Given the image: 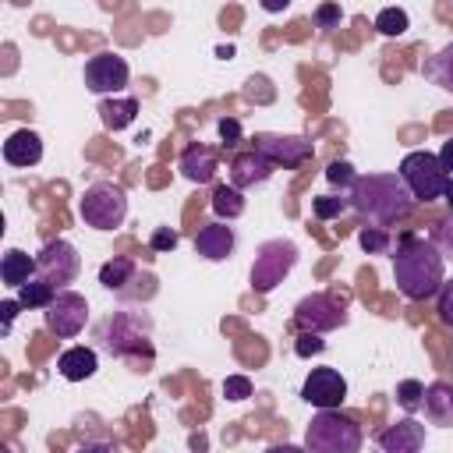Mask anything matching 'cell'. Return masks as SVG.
Instances as JSON below:
<instances>
[{
    "label": "cell",
    "instance_id": "obj_1",
    "mask_svg": "<svg viewBox=\"0 0 453 453\" xmlns=\"http://www.w3.org/2000/svg\"><path fill=\"white\" fill-rule=\"evenodd\" d=\"M393 280L407 301H425V297L439 294V287L446 280L442 251L425 237H414V234L400 237L396 255H393Z\"/></svg>",
    "mask_w": 453,
    "mask_h": 453
},
{
    "label": "cell",
    "instance_id": "obj_2",
    "mask_svg": "<svg viewBox=\"0 0 453 453\" xmlns=\"http://www.w3.org/2000/svg\"><path fill=\"white\" fill-rule=\"evenodd\" d=\"M347 202L357 216L375 226H389L414 209V195L407 191L400 173H357L347 191Z\"/></svg>",
    "mask_w": 453,
    "mask_h": 453
},
{
    "label": "cell",
    "instance_id": "obj_3",
    "mask_svg": "<svg viewBox=\"0 0 453 453\" xmlns=\"http://www.w3.org/2000/svg\"><path fill=\"white\" fill-rule=\"evenodd\" d=\"M99 347L110 357H134V361H152V315L149 311H113L99 322L96 329Z\"/></svg>",
    "mask_w": 453,
    "mask_h": 453
},
{
    "label": "cell",
    "instance_id": "obj_4",
    "mask_svg": "<svg viewBox=\"0 0 453 453\" xmlns=\"http://www.w3.org/2000/svg\"><path fill=\"white\" fill-rule=\"evenodd\" d=\"M361 425L347 414H340L336 407H326L311 418L308 432H304V446L315 453H357L361 449Z\"/></svg>",
    "mask_w": 453,
    "mask_h": 453
},
{
    "label": "cell",
    "instance_id": "obj_5",
    "mask_svg": "<svg viewBox=\"0 0 453 453\" xmlns=\"http://www.w3.org/2000/svg\"><path fill=\"white\" fill-rule=\"evenodd\" d=\"M396 173L414 195V202H435L446 195V184H449V170L435 152H407Z\"/></svg>",
    "mask_w": 453,
    "mask_h": 453
},
{
    "label": "cell",
    "instance_id": "obj_6",
    "mask_svg": "<svg viewBox=\"0 0 453 453\" xmlns=\"http://www.w3.org/2000/svg\"><path fill=\"white\" fill-rule=\"evenodd\" d=\"M78 212H81L85 226H92V230H117L127 216V195L113 180H99L81 191Z\"/></svg>",
    "mask_w": 453,
    "mask_h": 453
},
{
    "label": "cell",
    "instance_id": "obj_7",
    "mask_svg": "<svg viewBox=\"0 0 453 453\" xmlns=\"http://www.w3.org/2000/svg\"><path fill=\"white\" fill-rule=\"evenodd\" d=\"M297 262V248L294 241H265L258 251H255V265H251V290L255 294H269L276 283H283V276L294 269Z\"/></svg>",
    "mask_w": 453,
    "mask_h": 453
},
{
    "label": "cell",
    "instance_id": "obj_8",
    "mask_svg": "<svg viewBox=\"0 0 453 453\" xmlns=\"http://www.w3.org/2000/svg\"><path fill=\"white\" fill-rule=\"evenodd\" d=\"M35 265H39V276H46L57 290H64L81 273V255H78V248L71 241L57 237V241L42 244V251L35 255Z\"/></svg>",
    "mask_w": 453,
    "mask_h": 453
},
{
    "label": "cell",
    "instance_id": "obj_9",
    "mask_svg": "<svg viewBox=\"0 0 453 453\" xmlns=\"http://www.w3.org/2000/svg\"><path fill=\"white\" fill-rule=\"evenodd\" d=\"M46 329L60 340H74L88 322V301L74 290H57V297L46 304Z\"/></svg>",
    "mask_w": 453,
    "mask_h": 453
},
{
    "label": "cell",
    "instance_id": "obj_10",
    "mask_svg": "<svg viewBox=\"0 0 453 453\" xmlns=\"http://www.w3.org/2000/svg\"><path fill=\"white\" fill-rule=\"evenodd\" d=\"M131 78V67L124 57L117 53H96L85 60V88L96 92V96H110V92H120Z\"/></svg>",
    "mask_w": 453,
    "mask_h": 453
},
{
    "label": "cell",
    "instance_id": "obj_11",
    "mask_svg": "<svg viewBox=\"0 0 453 453\" xmlns=\"http://www.w3.org/2000/svg\"><path fill=\"white\" fill-rule=\"evenodd\" d=\"M343 304H336L329 294H308L297 301L294 308V326L308 329V333H329L336 326H343Z\"/></svg>",
    "mask_w": 453,
    "mask_h": 453
},
{
    "label": "cell",
    "instance_id": "obj_12",
    "mask_svg": "<svg viewBox=\"0 0 453 453\" xmlns=\"http://www.w3.org/2000/svg\"><path fill=\"white\" fill-rule=\"evenodd\" d=\"M255 149L283 170H294L315 156V145L301 134H255Z\"/></svg>",
    "mask_w": 453,
    "mask_h": 453
},
{
    "label": "cell",
    "instance_id": "obj_13",
    "mask_svg": "<svg viewBox=\"0 0 453 453\" xmlns=\"http://www.w3.org/2000/svg\"><path fill=\"white\" fill-rule=\"evenodd\" d=\"M301 400L326 411V407H340L347 400V379L336 368H311V375L301 386Z\"/></svg>",
    "mask_w": 453,
    "mask_h": 453
},
{
    "label": "cell",
    "instance_id": "obj_14",
    "mask_svg": "<svg viewBox=\"0 0 453 453\" xmlns=\"http://www.w3.org/2000/svg\"><path fill=\"white\" fill-rule=\"evenodd\" d=\"M375 442H379V449H386V453H418V449L425 446V425H418L414 418H403V421L382 428V432L375 435Z\"/></svg>",
    "mask_w": 453,
    "mask_h": 453
},
{
    "label": "cell",
    "instance_id": "obj_15",
    "mask_svg": "<svg viewBox=\"0 0 453 453\" xmlns=\"http://www.w3.org/2000/svg\"><path fill=\"white\" fill-rule=\"evenodd\" d=\"M273 170H276V163H273V159H265L258 149H251V152L234 156V163H230V184L244 191V188H255V184L269 180V177H273Z\"/></svg>",
    "mask_w": 453,
    "mask_h": 453
},
{
    "label": "cell",
    "instance_id": "obj_16",
    "mask_svg": "<svg viewBox=\"0 0 453 453\" xmlns=\"http://www.w3.org/2000/svg\"><path fill=\"white\" fill-rule=\"evenodd\" d=\"M195 251L202 255V258H209V262H223V258H230V251H234V230L226 226V223H205L198 234H195Z\"/></svg>",
    "mask_w": 453,
    "mask_h": 453
},
{
    "label": "cell",
    "instance_id": "obj_17",
    "mask_svg": "<svg viewBox=\"0 0 453 453\" xmlns=\"http://www.w3.org/2000/svg\"><path fill=\"white\" fill-rule=\"evenodd\" d=\"M4 159H7L11 166H35V163L42 159V138H39L35 131H28V127L14 131V134L4 142Z\"/></svg>",
    "mask_w": 453,
    "mask_h": 453
},
{
    "label": "cell",
    "instance_id": "obj_18",
    "mask_svg": "<svg viewBox=\"0 0 453 453\" xmlns=\"http://www.w3.org/2000/svg\"><path fill=\"white\" fill-rule=\"evenodd\" d=\"M99 368V357L92 347H67L60 357H57V372L67 379V382H85L92 379Z\"/></svg>",
    "mask_w": 453,
    "mask_h": 453
},
{
    "label": "cell",
    "instance_id": "obj_19",
    "mask_svg": "<svg viewBox=\"0 0 453 453\" xmlns=\"http://www.w3.org/2000/svg\"><path fill=\"white\" fill-rule=\"evenodd\" d=\"M425 418L439 428H449L453 425V382H432L425 386Z\"/></svg>",
    "mask_w": 453,
    "mask_h": 453
},
{
    "label": "cell",
    "instance_id": "obj_20",
    "mask_svg": "<svg viewBox=\"0 0 453 453\" xmlns=\"http://www.w3.org/2000/svg\"><path fill=\"white\" fill-rule=\"evenodd\" d=\"M180 173L191 184H209L216 177V152L209 145H188L180 152Z\"/></svg>",
    "mask_w": 453,
    "mask_h": 453
},
{
    "label": "cell",
    "instance_id": "obj_21",
    "mask_svg": "<svg viewBox=\"0 0 453 453\" xmlns=\"http://www.w3.org/2000/svg\"><path fill=\"white\" fill-rule=\"evenodd\" d=\"M39 273V265H35V258H28L21 248H7L4 251V262H0V280L7 283V287H21V283H28L32 276Z\"/></svg>",
    "mask_w": 453,
    "mask_h": 453
},
{
    "label": "cell",
    "instance_id": "obj_22",
    "mask_svg": "<svg viewBox=\"0 0 453 453\" xmlns=\"http://www.w3.org/2000/svg\"><path fill=\"white\" fill-rule=\"evenodd\" d=\"M134 280H138V265L127 255H117V258L103 262V269H99V283L113 294H127V283H134Z\"/></svg>",
    "mask_w": 453,
    "mask_h": 453
},
{
    "label": "cell",
    "instance_id": "obj_23",
    "mask_svg": "<svg viewBox=\"0 0 453 453\" xmlns=\"http://www.w3.org/2000/svg\"><path fill=\"white\" fill-rule=\"evenodd\" d=\"M134 117H138V99H131V96H124V99H103V103H99V120H103V127H110V131L131 127Z\"/></svg>",
    "mask_w": 453,
    "mask_h": 453
},
{
    "label": "cell",
    "instance_id": "obj_24",
    "mask_svg": "<svg viewBox=\"0 0 453 453\" xmlns=\"http://www.w3.org/2000/svg\"><path fill=\"white\" fill-rule=\"evenodd\" d=\"M53 297H57V287H53L46 276H39V273H35L28 283L18 287V301H21L25 308H46Z\"/></svg>",
    "mask_w": 453,
    "mask_h": 453
},
{
    "label": "cell",
    "instance_id": "obj_25",
    "mask_svg": "<svg viewBox=\"0 0 453 453\" xmlns=\"http://www.w3.org/2000/svg\"><path fill=\"white\" fill-rule=\"evenodd\" d=\"M212 212H216L219 219H237V216L244 212V195H241V188L219 184V188L212 191Z\"/></svg>",
    "mask_w": 453,
    "mask_h": 453
},
{
    "label": "cell",
    "instance_id": "obj_26",
    "mask_svg": "<svg viewBox=\"0 0 453 453\" xmlns=\"http://www.w3.org/2000/svg\"><path fill=\"white\" fill-rule=\"evenodd\" d=\"M439 88H446V92H453V42H446L425 67H421Z\"/></svg>",
    "mask_w": 453,
    "mask_h": 453
},
{
    "label": "cell",
    "instance_id": "obj_27",
    "mask_svg": "<svg viewBox=\"0 0 453 453\" xmlns=\"http://www.w3.org/2000/svg\"><path fill=\"white\" fill-rule=\"evenodd\" d=\"M375 28H379V35H403L411 28V18L403 7H382L375 14Z\"/></svg>",
    "mask_w": 453,
    "mask_h": 453
},
{
    "label": "cell",
    "instance_id": "obj_28",
    "mask_svg": "<svg viewBox=\"0 0 453 453\" xmlns=\"http://www.w3.org/2000/svg\"><path fill=\"white\" fill-rule=\"evenodd\" d=\"M421 400H425V386H421L418 379H403V382H396V403H400L407 414H414V411L421 407Z\"/></svg>",
    "mask_w": 453,
    "mask_h": 453
},
{
    "label": "cell",
    "instance_id": "obj_29",
    "mask_svg": "<svg viewBox=\"0 0 453 453\" xmlns=\"http://www.w3.org/2000/svg\"><path fill=\"white\" fill-rule=\"evenodd\" d=\"M357 244L368 251V255H382V251H389V234L382 230V226H361V234H357Z\"/></svg>",
    "mask_w": 453,
    "mask_h": 453
},
{
    "label": "cell",
    "instance_id": "obj_30",
    "mask_svg": "<svg viewBox=\"0 0 453 453\" xmlns=\"http://www.w3.org/2000/svg\"><path fill=\"white\" fill-rule=\"evenodd\" d=\"M343 209H350V202L340 198V195H322V198L311 202V212H315L319 219H336Z\"/></svg>",
    "mask_w": 453,
    "mask_h": 453
},
{
    "label": "cell",
    "instance_id": "obj_31",
    "mask_svg": "<svg viewBox=\"0 0 453 453\" xmlns=\"http://www.w3.org/2000/svg\"><path fill=\"white\" fill-rule=\"evenodd\" d=\"M354 177H357V173H354V166H350L347 159H333V163L326 166V180L336 184V188H347V191H350Z\"/></svg>",
    "mask_w": 453,
    "mask_h": 453
},
{
    "label": "cell",
    "instance_id": "obj_32",
    "mask_svg": "<svg viewBox=\"0 0 453 453\" xmlns=\"http://www.w3.org/2000/svg\"><path fill=\"white\" fill-rule=\"evenodd\" d=\"M432 244H435L442 255H453V212L442 216V219L435 223V230H432Z\"/></svg>",
    "mask_w": 453,
    "mask_h": 453
},
{
    "label": "cell",
    "instance_id": "obj_33",
    "mask_svg": "<svg viewBox=\"0 0 453 453\" xmlns=\"http://www.w3.org/2000/svg\"><path fill=\"white\" fill-rule=\"evenodd\" d=\"M322 350H326L322 333H308V329H301V336H297V343H294V354H297V357H311V354H322Z\"/></svg>",
    "mask_w": 453,
    "mask_h": 453
},
{
    "label": "cell",
    "instance_id": "obj_34",
    "mask_svg": "<svg viewBox=\"0 0 453 453\" xmlns=\"http://www.w3.org/2000/svg\"><path fill=\"white\" fill-rule=\"evenodd\" d=\"M223 396L226 400H248L251 396V379L248 375H226L223 379Z\"/></svg>",
    "mask_w": 453,
    "mask_h": 453
},
{
    "label": "cell",
    "instance_id": "obj_35",
    "mask_svg": "<svg viewBox=\"0 0 453 453\" xmlns=\"http://www.w3.org/2000/svg\"><path fill=\"white\" fill-rule=\"evenodd\" d=\"M177 241H180L177 230H170V226H156L152 237H149V248H152V251H173Z\"/></svg>",
    "mask_w": 453,
    "mask_h": 453
},
{
    "label": "cell",
    "instance_id": "obj_36",
    "mask_svg": "<svg viewBox=\"0 0 453 453\" xmlns=\"http://www.w3.org/2000/svg\"><path fill=\"white\" fill-rule=\"evenodd\" d=\"M435 311H439V319H442L446 326H453V280H442V287H439V304H435Z\"/></svg>",
    "mask_w": 453,
    "mask_h": 453
},
{
    "label": "cell",
    "instance_id": "obj_37",
    "mask_svg": "<svg viewBox=\"0 0 453 453\" xmlns=\"http://www.w3.org/2000/svg\"><path fill=\"white\" fill-rule=\"evenodd\" d=\"M340 18H343V11H340V4H333V0H326V4L315 11V25H319V28H336Z\"/></svg>",
    "mask_w": 453,
    "mask_h": 453
},
{
    "label": "cell",
    "instance_id": "obj_38",
    "mask_svg": "<svg viewBox=\"0 0 453 453\" xmlns=\"http://www.w3.org/2000/svg\"><path fill=\"white\" fill-rule=\"evenodd\" d=\"M219 138H223V145H237L241 142V124L234 117H223L219 120Z\"/></svg>",
    "mask_w": 453,
    "mask_h": 453
},
{
    "label": "cell",
    "instance_id": "obj_39",
    "mask_svg": "<svg viewBox=\"0 0 453 453\" xmlns=\"http://www.w3.org/2000/svg\"><path fill=\"white\" fill-rule=\"evenodd\" d=\"M18 308H25V304H21V301H0V319H4V333H11V322H14Z\"/></svg>",
    "mask_w": 453,
    "mask_h": 453
},
{
    "label": "cell",
    "instance_id": "obj_40",
    "mask_svg": "<svg viewBox=\"0 0 453 453\" xmlns=\"http://www.w3.org/2000/svg\"><path fill=\"white\" fill-rule=\"evenodd\" d=\"M439 159H442V166H446V170H449V177H453V138H446V142H442Z\"/></svg>",
    "mask_w": 453,
    "mask_h": 453
},
{
    "label": "cell",
    "instance_id": "obj_41",
    "mask_svg": "<svg viewBox=\"0 0 453 453\" xmlns=\"http://www.w3.org/2000/svg\"><path fill=\"white\" fill-rule=\"evenodd\" d=\"M258 4H262V11H269V14H280V11L290 7V0H258Z\"/></svg>",
    "mask_w": 453,
    "mask_h": 453
},
{
    "label": "cell",
    "instance_id": "obj_42",
    "mask_svg": "<svg viewBox=\"0 0 453 453\" xmlns=\"http://www.w3.org/2000/svg\"><path fill=\"white\" fill-rule=\"evenodd\" d=\"M446 202H449V212H453V177H449V184H446Z\"/></svg>",
    "mask_w": 453,
    "mask_h": 453
}]
</instances>
